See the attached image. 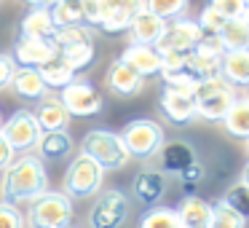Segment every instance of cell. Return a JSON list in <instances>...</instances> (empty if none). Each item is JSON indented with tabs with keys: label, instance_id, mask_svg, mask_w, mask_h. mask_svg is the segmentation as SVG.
Masks as SVG:
<instances>
[{
	"label": "cell",
	"instance_id": "1",
	"mask_svg": "<svg viewBox=\"0 0 249 228\" xmlns=\"http://www.w3.org/2000/svg\"><path fill=\"white\" fill-rule=\"evenodd\" d=\"M49 190V172L40 156L35 153H22L14 156V161L3 169V183H0V196L8 204H19V201H33Z\"/></svg>",
	"mask_w": 249,
	"mask_h": 228
},
{
	"label": "cell",
	"instance_id": "2",
	"mask_svg": "<svg viewBox=\"0 0 249 228\" xmlns=\"http://www.w3.org/2000/svg\"><path fill=\"white\" fill-rule=\"evenodd\" d=\"M75 207L65 190H43L35 196L27 207V226L30 228H67L72 226Z\"/></svg>",
	"mask_w": 249,
	"mask_h": 228
},
{
	"label": "cell",
	"instance_id": "3",
	"mask_svg": "<svg viewBox=\"0 0 249 228\" xmlns=\"http://www.w3.org/2000/svg\"><path fill=\"white\" fill-rule=\"evenodd\" d=\"M238 97V89L222 81L220 76L198 81L193 89V102H196V118L204 121H220Z\"/></svg>",
	"mask_w": 249,
	"mask_h": 228
},
{
	"label": "cell",
	"instance_id": "4",
	"mask_svg": "<svg viewBox=\"0 0 249 228\" xmlns=\"http://www.w3.org/2000/svg\"><path fill=\"white\" fill-rule=\"evenodd\" d=\"M81 153L99 164V167L107 172V169H121L129 161V153H126L121 134L110 129H91L86 137L81 140Z\"/></svg>",
	"mask_w": 249,
	"mask_h": 228
},
{
	"label": "cell",
	"instance_id": "5",
	"mask_svg": "<svg viewBox=\"0 0 249 228\" xmlns=\"http://www.w3.org/2000/svg\"><path fill=\"white\" fill-rule=\"evenodd\" d=\"M163 126L150 118H134L121 132V142L131 158H153L163 145Z\"/></svg>",
	"mask_w": 249,
	"mask_h": 228
},
{
	"label": "cell",
	"instance_id": "6",
	"mask_svg": "<svg viewBox=\"0 0 249 228\" xmlns=\"http://www.w3.org/2000/svg\"><path fill=\"white\" fill-rule=\"evenodd\" d=\"M91 209H89V226L91 228H121L131 212V201L124 190L107 188L97 190Z\"/></svg>",
	"mask_w": 249,
	"mask_h": 228
},
{
	"label": "cell",
	"instance_id": "7",
	"mask_svg": "<svg viewBox=\"0 0 249 228\" xmlns=\"http://www.w3.org/2000/svg\"><path fill=\"white\" fill-rule=\"evenodd\" d=\"M102 180H105V169L94 158L78 153L65 172V193L70 199H89L102 188Z\"/></svg>",
	"mask_w": 249,
	"mask_h": 228
},
{
	"label": "cell",
	"instance_id": "8",
	"mask_svg": "<svg viewBox=\"0 0 249 228\" xmlns=\"http://www.w3.org/2000/svg\"><path fill=\"white\" fill-rule=\"evenodd\" d=\"M0 134L6 137V142L14 148V153H27V151H33L35 142H38L40 126H38V121H35L33 110L22 108L0 124Z\"/></svg>",
	"mask_w": 249,
	"mask_h": 228
},
{
	"label": "cell",
	"instance_id": "9",
	"mask_svg": "<svg viewBox=\"0 0 249 228\" xmlns=\"http://www.w3.org/2000/svg\"><path fill=\"white\" fill-rule=\"evenodd\" d=\"M59 99L67 108V113L78 115V118H91L102 110V94L89 81H78V78L67 83L65 89H59Z\"/></svg>",
	"mask_w": 249,
	"mask_h": 228
},
{
	"label": "cell",
	"instance_id": "10",
	"mask_svg": "<svg viewBox=\"0 0 249 228\" xmlns=\"http://www.w3.org/2000/svg\"><path fill=\"white\" fill-rule=\"evenodd\" d=\"M201 35L204 33L198 30V24H196L193 19L177 17V19H172V22H166L161 38L156 40L153 49H156L158 54H161V51H190L198 43Z\"/></svg>",
	"mask_w": 249,
	"mask_h": 228
},
{
	"label": "cell",
	"instance_id": "11",
	"mask_svg": "<svg viewBox=\"0 0 249 228\" xmlns=\"http://www.w3.org/2000/svg\"><path fill=\"white\" fill-rule=\"evenodd\" d=\"M56 54V46L51 43V38H27V35H19V40L14 43V62L17 67H35L51 59Z\"/></svg>",
	"mask_w": 249,
	"mask_h": 228
},
{
	"label": "cell",
	"instance_id": "12",
	"mask_svg": "<svg viewBox=\"0 0 249 228\" xmlns=\"http://www.w3.org/2000/svg\"><path fill=\"white\" fill-rule=\"evenodd\" d=\"M105 86H107L115 97L129 99V97L142 94V89H145V78H142L140 73L131 70L126 62L115 59V62H110L107 73H105Z\"/></svg>",
	"mask_w": 249,
	"mask_h": 228
},
{
	"label": "cell",
	"instance_id": "13",
	"mask_svg": "<svg viewBox=\"0 0 249 228\" xmlns=\"http://www.w3.org/2000/svg\"><path fill=\"white\" fill-rule=\"evenodd\" d=\"M33 115L38 121L40 132H67V126L72 121V115L62 105L59 94H49V92L38 99V108L33 110Z\"/></svg>",
	"mask_w": 249,
	"mask_h": 228
},
{
	"label": "cell",
	"instance_id": "14",
	"mask_svg": "<svg viewBox=\"0 0 249 228\" xmlns=\"http://www.w3.org/2000/svg\"><path fill=\"white\" fill-rule=\"evenodd\" d=\"M161 158V172L163 174H179L185 167H190L193 161H198V153L190 142L185 140H172V142H163L156 153Z\"/></svg>",
	"mask_w": 249,
	"mask_h": 228
},
{
	"label": "cell",
	"instance_id": "15",
	"mask_svg": "<svg viewBox=\"0 0 249 228\" xmlns=\"http://www.w3.org/2000/svg\"><path fill=\"white\" fill-rule=\"evenodd\" d=\"M158 108L163 110L169 124L174 126H185L196 118V102L193 94H182V92H172V89H163L161 99H158Z\"/></svg>",
	"mask_w": 249,
	"mask_h": 228
},
{
	"label": "cell",
	"instance_id": "16",
	"mask_svg": "<svg viewBox=\"0 0 249 228\" xmlns=\"http://www.w3.org/2000/svg\"><path fill=\"white\" fill-rule=\"evenodd\" d=\"M131 193L142 204L156 207V201H161V196L166 193V174L161 169H142L131 183Z\"/></svg>",
	"mask_w": 249,
	"mask_h": 228
},
{
	"label": "cell",
	"instance_id": "17",
	"mask_svg": "<svg viewBox=\"0 0 249 228\" xmlns=\"http://www.w3.org/2000/svg\"><path fill=\"white\" fill-rule=\"evenodd\" d=\"M121 62L131 67L134 73H140L142 78H150L161 73V54L153 46H140V43H129L121 54Z\"/></svg>",
	"mask_w": 249,
	"mask_h": 228
},
{
	"label": "cell",
	"instance_id": "18",
	"mask_svg": "<svg viewBox=\"0 0 249 228\" xmlns=\"http://www.w3.org/2000/svg\"><path fill=\"white\" fill-rule=\"evenodd\" d=\"M163 27H166L163 19H158L156 14L145 11V8H140L129 22V38H131V43H140V46H156Z\"/></svg>",
	"mask_w": 249,
	"mask_h": 228
},
{
	"label": "cell",
	"instance_id": "19",
	"mask_svg": "<svg viewBox=\"0 0 249 228\" xmlns=\"http://www.w3.org/2000/svg\"><path fill=\"white\" fill-rule=\"evenodd\" d=\"M220 78L236 89L247 86L249 83V51L247 49L225 51L220 57Z\"/></svg>",
	"mask_w": 249,
	"mask_h": 228
},
{
	"label": "cell",
	"instance_id": "20",
	"mask_svg": "<svg viewBox=\"0 0 249 228\" xmlns=\"http://www.w3.org/2000/svg\"><path fill=\"white\" fill-rule=\"evenodd\" d=\"M35 151L40 158H49V161H62L75 151V142L67 132H40L38 142H35Z\"/></svg>",
	"mask_w": 249,
	"mask_h": 228
},
{
	"label": "cell",
	"instance_id": "21",
	"mask_svg": "<svg viewBox=\"0 0 249 228\" xmlns=\"http://www.w3.org/2000/svg\"><path fill=\"white\" fill-rule=\"evenodd\" d=\"M174 212H177L182 228H206L209 226V217H212V204L193 193V196H185Z\"/></svg>",
	"mask_w": 249,
	"mask_h": 228
},
{
	"label": "cell",
	"instance_id": "22",
	"mask_svg": "<svg viewBox=\"0 0 249 228\" xmlns=\"http://www.w3.org/2000/svg\"><path fill=\"white\" fill-rule=\"evenodd\" d=\"M8 89H11L14 94H19V97H24V99H40L49 92L43 78H40V73L35 70V67H17V73L11 76Z\"/></svg>",
	"mask_w": 249,
	"mask_h": 228
},
{
	"label": "cell",
	"instance_id": "23",
	"mask_svg": "<svg viewBox=\"0 0 249 228\" xmlns=\"http://www.w3.org/2000/svg\"><path fill=\"white\" fill-rule=\"evenodd\" d=\"M220 121H222V126H225V132L231 137L247 140L249 137V99H247V94H238Z\"/></svg>",
	"mask_w": 249,
	"mask_h": 228
},
{
	"label": "cell",
	"instance_id": "24",
	"mask_svg": "<svg viewBox=\"0 0 249 228\" xmlns=\"http://www.w3.org/2000/svg\"><path fill=\"white\" fill-rule=\"evenodd\" d=\"M38 73H40V78H43L46 89H54V92L65 89L67 83H72V81H75V76H78V73L72 70V67L67 65L65 59H62L59 51H56V54L51 57L49 62H46V65H40Z\"/></svg>",
	"mask_w": 249,
	"mask_h": 228
},
{
	"label": "cell",
	"instance_id": "25",
	"mask_svg": "<svg viewBox=\"0 0 249 228\" xmlns=\"http://www.w3.org/2000/svg\"><path fill=\"white\" fill-rule=\"evenodd\" d=\"M182 70L188 73L193 81H206V78H214L220 76V59L214 57H206V54H198V51H185V65Z\"/></svg>",
	"mask_w": 249,
	"mask_h": 228
},
{
	"label": "cell",
	"instance_id": "26",
	"mask_svg": "<svg viewBox=\"0 0 249 228\" xmlns=\"http://www.w3.org/2000/svg\"><path fill=\"white\" fill-rule=\"evenodd\" d=\"M19 30H22V35H27V38H51L56 27H54V22H51L49 8H30V11L24 14L22 24H19Z\"/></svg>",
	"mask_w": 249,
	"mask_h": 228
},
{
	"label": "cell",
	"instance_id": "27",
	"mask_svg": "<svg viewBox=\"0 0 249 228\" xmlns=\"http://www.w3.org/2000/svg\"><path fill=\"white\" fill-rule=\"evenodd\" d=\"M217 35H220V40H222V46H225V51L247 49V46H249V17L228 19L225 27H222Z\"/></svg>",
	"mask_w": 249,
	"mask_h": 228
},
{
	"label": "cell",
	"instance_id": "28",
	"mask_svg": "<svg viewBox=\"0 0 249 228\" xmlns=\"http://www.w3.org/2000/svg\"><path fill=\"white\" fill-rule=\"evenodd\" d=\"M94 40V27L89 24H70V27H56L51 35V43L56 46V51L65 46H75V43H89Z\"/></svg>",
	"mask_w": 249,
	"mask_h": 228
},
{
	"label": "cell",
	"instance_id": "29",
	"mask_svg": "<svg viewBox=\"0 0 249 228\" xmlns=\"http://www.w3.org/2000/svg\"><path fill=\"white\" fill-rule=\"evenodd\" d=\"M190 0H142V8L150 14H156L163 22H172L177 17H185L188 14Z\"/></svg>",
	"mask_w": 249,
	"mask_h": 228
},
{
	"label": "cell",
	"instance_id": "30",
	"mask_svg": "<svg viewBox=\"0 0 249 228\" xmlns=\"http://www.w3.org/2000/svg\"><path fill=\"white\" fill-rule=\"evenodd\" d=\"M49 14H51V22H54V27L83 24V17H81V6H78V0H56L54 6L49 8Z\"/></svg>",
	"mask_w": 249,
	"mask_h": 228
},
{
	"label": "cell",
	"instance_id": "31",
	"mask_svg": "<svg viewBox=\"0 0 249 228\" xmlns=\"http://www.w3.org/2000/svg\"><path fill=\"white\" fill-rule=\"evenodd\" d=\"M59 54H62V59H65L72 70L81 73V70H86V67L94 62V54H97V51H94V40H89V43L65 46V49H59Z\"/></svg>",
	"mask_w": 249,
	"mask_h": 228
},
{
	"label": "cell",
	"instance_id": "32",
	"mask_svg": "<svg viewBox=\"0 0 249 228\" xmlns=\"http://www.w3.org/2000/svg\"><path fill=\"white\" fill-rule=\"evenodd\" d=\"M244 226H247V217L238 215L236 209H231L225 201L212 204V217L206 228H244Z\"/></svg>",
	"mask_w": 249,
	"mask_h": 228
},
{
	"label": "cell",
	"instance_id": "33",
	"mask_svg": "<svg viewBox=\"0 0 249 228\" xmlns=\"http://www.w3.org/2000/svg\"><path fill=\"white\" fill-rule=\"evenodd\" d=\"M140 228H182V226H179V217L174 209H169V207H150L142 215Z\"/></svg>",
	"mask_w": 249,
	"mask_h": 228
},
{
	"label": "cell",
	"instance_id": "34",
	"mask_svg": "<svg viewBox=\"0 0 249 228\" xmlns=\"http://www.w3.org/2000/svg\"><path fill=\"white\" fill-rule=\"evenodd\" d=\"M225 22H228V19L222 17L220 11H214L212 6H204V8H201V14H198V19H196V24H198V30L204 35H217L222 27H225Z\"/></svg>",
	"mask_w": 249,
	"mask_h": 228
},
{
	"label": "cell",
	"instance_id": "35",
	"mask_svg": "<svg viewBox=\"0 0 249 228\" xmlns=\"http://www.w3.org/2000/svg\"><path fill=\"white\" fill-rule=\"evenodd\" d=\"M222 201H225L231 209H236L238 215L247 217V215H249V183H247V180H241L238 185H233Z\"/></svg>",
	"mask_w": 249,
	"mask_h": 228
},
{
	"label": "cell",
	"instance_id": "36",
	"mask_svg": "<svg viewBox=\"0 0 249 228\" xmlns=\"http://www.w3.org/2000/svg\"><path fill=\"white\" fill-rule=\"evenodd\" d=\"M78 6H81L83 24H89V27H99L105 11H107V0H78Z\"/></svg>",
	"mask_w": 249,
	"mask_h": 228
},
{
	"label": "cell",
	"instance_id": "37",
	"mask_svg": "<svg viewBox=\"0 0 249 228\" xmlns=\"http://www.w3.org/2000/svg\"><path fill=\"white\" fill-rule=\"evenodd\" d=\"M209 6L214 11H220L225 19H238L249 14V3L247 0H209Z\"/></svg>",
	"mask_w": 249,
	"mask_h": 228
},
{
	"label": "cell",
	"instance_id": "38",
	"mask_svg": "<svg viewBox=\"0 0 249 228\" xmlns=\"http://www.w3.org/2000/svg\"><path fill=\"white\" fill-rule=\"evenodd\" d=\"M163 78V89H172V92H182V94H193L196 83L188 73H161Z\"/></svg>",
	"mask_w": 249,
	"mask_h": 228
},
{
	"label": "cell",
	"instance_id": "39",
	"mask_svg": "<svg viewBox=\"0 0 249 228\" xmlns=\"http://www.w3.org/2000/svg\"><path fill=\"white\" fill-rule=\"evenodd\" d=\"M201 177H204V167H201V161H193L190 167H185L182 172H179V180H182L185 196H193V190L198 188Z\"/></svg>",
	"mask_w": 249,
	"mask_h": 228
},
{
	"label": "cell",
	"instance_id": "40",
	"mask_svg": "<svg viewBox=\"0 0 249 228\" xmlns=\"http://www.w3.org/2000/svg\"><path fill=\"white\" fill-rule=\"evenodd\" d=\"M0 228H24V215L17 204L0 201Z\"/></svg>",
	"mask_w": 249,
	"mask_h": 228
},
{
	"label": "cell",
	"instance_id": "41",
	"mask_svg": "<svg viewBox=\"0 0 249 228\" xmlns=\"http://www.w3.org/2000/svg\"><path fill=\"white\" fill-rule=\"evenodd\" d=\"M193 51H198V54H206V57H214V59H220V57L225 54V46H222L220 35H201L198 43L193 46Z\"/></svg>",
	"mask_w": 249,
	"mask_h": 228
},
{
	"label": "cell",
	"instance_id": "42",
	"mask_svg": "<svg viewBox=\"0 0 249 228\" xmlns=\"http://www.w3.org/2000/svg\"><path fill=\"white\" fill-rule=\"evenodd\" d=\"M14 73H17V62H14V57L11 54H0V92L8 89Z\"/></svg>",
	"mask_w": 249,
	"mask_h": 228
},
{
	"label": "cell",
	"instance_id": "43",
	"mask_svg": "<svg viewBox=\"0 0 249 228\" xmlns=\"http://www.w3.org/2000/svg\"><path fill=\"white\" fill-rule=\"evenodd\" d=\"M14 156H17V153H14V148L6 142V137L0 134V172H3V169L14 161Z\"/></svg>",
	"mask_w": 249,
	"mask_h": 228
},
{
	"label": "cell",
	"instance_id": "44",
	"mask_svg": "<svg viewBox=\"0 0 249 228\" xmlns=\"http://www.w3.org/2000/svg\"><path fill=\"white\" fill-rule=\"evenodd\" d=\"M30 8H51L56 3V0H24Z\"/></svg>",
	"mask_w": 249,
	"mask_h": 228
},
{
	"label": "cell",
	"instance_id": "45",
	"mask_svg": "<svg viewBox=\"0 0 249 228\" xmlns=\"http://www.w3.org/2000/svg\"><path fill=\"white\" fill-rule=\"evenodd\" d=\"M0 124H3V118H0Z\"/></svg>",
	"mask_w": 249,
	"mask_h": 228
},
{
	"label": "cell",
	"instance_id": "46",
	"mask_svg": "<svg viewBox=\"0 0 249 228\" xmlns=\"http://www.w3.org/2000/svg\"><path fill=\"white\" fill-rule=\"evenodd\" d=\"M67 228H72V226H67Z\"/></svg>",
	"mask_w": 249,
	"mask_h": 228
},
{
	"label": "cell",
	"instance_id": "47",
	"mask_svg": "<svg viewBox=\"0 0 249 228\" xmlns=\"http://www.w3.org/2000/svg\"><path fill=\"white\" fill-rule=\"evenodd\" d=\"M247 3H249V0H247Z\"/></svg>",
	"mask_w": 249,
	"mask_h": 228
}]
</instances>
